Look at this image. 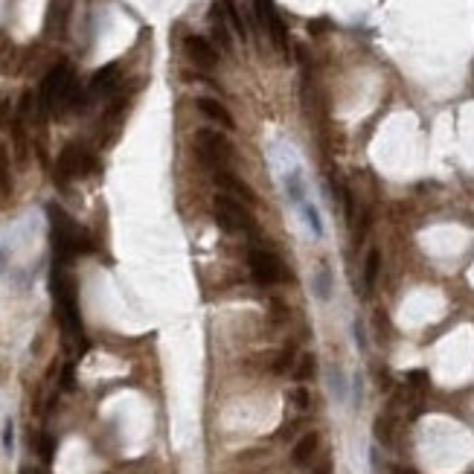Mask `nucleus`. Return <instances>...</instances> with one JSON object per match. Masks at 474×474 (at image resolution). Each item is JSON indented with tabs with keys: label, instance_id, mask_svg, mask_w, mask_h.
Here are the masks:
<instances>
[{
	"label": "nucleus",
	"instance_id": "nucleus-6",
	"mask_svg": "<svg viewBox=\"0 0 474 474\" xmlns=\"http://www.w3.org/2000/svg\"><path fill=\"white\" fill-rule=\"evenodd\" d=\"M253 18H256V26H262L274 38V44L285 53L288 50V32H285V24L280 18V12H276L274 0H253Z\"/></svg>",
	"mask_w": 474,
	"mask_h": 474
},
{
	"label": "nucleus",
	"instance_id": "nucleus-2",
	"mask_svg": "<svg viewBox=\"0 0 474 474\" xmlns=\"http://www.w3.org/2000/svg\"><path fill=\"white\" fill-rule=\"evenodd\" d=\"M53 297L58 306V323L73 340H85L81 332V312H79V297H76V283L70 280L61 268L53 271Z\"/></svg>",
	"mask_w": 474,
	"mask_h": 474
},
{
	"label": "nucleus",
	"instance_id": "nucleus-27",
	"mask_svg": "<svg viewBox=\"0 0 474 474\" xmlns=\"http://www.w3.org/2000/svg\"><path fill=\"white\" fill-rule=\"evenodd\" d=\"M21 474H38V471H32V468H21Z\"/></svg>",
	"mask_w": 474,
	"mask_h": 474
},
{
	"label": "nucleus",
	"instance_id": "nucleus-20",
	"mask_svg": "<svg viewBox=\"0 0 474 474\" xmlns=\"http://www.w3.org/2000/svg\"><path fill=\"white\" fill-rule=\"evenodd\" d=\"M288 402L294 404V407H297V411H308V407H312V396H308V390L306 387H294L291 390V393H288Z\"/></svg>",
	"mask_w": 474,
	"mask_h": 474
},
{
	"label": "nucleus",
	"instance_id": "nucleus-8",
	"mask_svg": "<svg viewBox=\"0 0 474 474\" xmlns=\"http://www.w3.org/2000/svg\"><path fill=\"white\" fill-rule=\"evenodd\" d=\"M184 50H187V56H189V61H195L198 68H204V70H212L219 64V50L210 44V38H204V35H187V41H184Z\"/></svg>",
	"mask_w": 474,
	"mask_h": 474
},
{
	"label": "nucleus",
	"instance_id": "nucleus-24",
	"mask_svg": "<svg viewBox=\"0 0 474 474\" xmlns=\"http://www.w3.org/2000/svg\"><path fill=\"white\" fill-rule=\"evenodd\" d=\"M361 375H355L352 379V407H361Z\"/></svg>",
	"mask_w": 474,
	"mask_h": 474
},
{
	"label": "nucleus",
	"instance_id": "nucleus-16",
	"mask_svg": "<svg viewBox=\"0 0 474 474\" xmlns=\"http://www.w3.org/2000/svg\"><path fill=\"white\" fill-rule=\"evenodd\" d=\"M315 372H317V355H315V352H303V355L297 358V364H294V370H291V375H294L297 381L315 379Z\"/></svg>",
	"mask_w": 474,
	"mask_h": 474
},
{
	"label": "nucleus",
	"instance_id": "nucleus-4",
	"mask_svg": "<svg viewBox=\"0 0 474 474\" xmlns=\"http://www.w3.org/2000/svg\"><path fill=\"white\" fill-rule=\"evenodd\" d=\"M195 152H198L201 163H207V166L224 169V163L233 157V143L227 140L221 132L201 128V132H195Z\"/></svg>",
	"mask_w": 474,
	"mask_h": 474
},
{
	"label": "nucleus",
	"instance_id": "nucleus-10",
	"mask_svg": "<svg viewBox=\"0 0 474 474\" xmlns=\"http://www.w3.org/2000/svg\"><path fill=\"white\" fill-rule=\"evenodd\" d=\"M317 451H320V431H308V434H303L297 443H294V448H291V463L297 466V468H303V466H308L317 457Z\"/></svg>",
	"mask_w": 474,
	"mask_h": 474
},
{
	"label": "nucleus",
	"instance_id": "nucleus-25",
	"mask_svg": "<svg viewBox=\"0 0 474 474\" xmlns=\"http://www.w3.org/2000/svg\"><path fill=\"white\" fill-rule=\"evenodd\" d=\"M312 474H332V460H323Z\"/></svg>",
	"mask_w": 474,
	"mask_h": 474
},
{
	"label": "nucleus",
	"instance_id": "nucleus-26",
	"mask_svg": "<svg viewBox=\"0 0 474 474\" xmlns=\"http://www.w3.org/2000/svg\"><path fill=\"white\" fill-rule=\"evenodd\" d=\"M6 265H9V251H6V248H0V274L6 271Z\"/></svg>",
	"mask_w": 474,
	"mask_h": 474
},
{
	"label": "nucleus",
	"instance_id": "nucleus-17",
	"mask_svg": "<svg viewBox=\"0 0 474 474\" xmlns=\"http://www.w3.org/2000/svg\"><path fill=\"white\" fill-rule=\"evenodd\" d=\"M326 379H329L332 396H335L338 402H343V399L349 396V384H347V375L340 372V367H338V364H332V367H329V372H326Z\"/></svg>",
	"mask_w": 474,
	"mask_h": 474
},
{
	"label": "nucleus",
	"instance_id": "nucleus-21",
	"mask_svg": "<svg viewBox=\"0 0 474 474\" xmlns=\"http://www.w3.org/2000/svg\"><path fill=\"white\" fill-rule=\"evenodd\" d=\"M3 451H6V454L15 451V422H12V419L3 422Z\"/></svg>",
	"mask_w": 474,
	"mask_h": 474
},
{
	"label": "nucleus",
	"instance_id": "nucleus-12",
	"mask_svg": "<svg viewBox=\"0 0 474 474\" xmlns=\"http://www.w3.org/2000/svg\"><path fill=\"white\" fill-rule=\"evenodd\" d=\"M117 76H120V64H108V68L96 70V76L90 79V88H88V93H90V96L111 93V90H113V85H117Z\"/></svg>",
	"mask_w": 474,
	"mask_h": 474
},
{
	"label": "nucleus",
	"instance_id": "nucleus-18",
	"mask_svg": "<svg viewBox=\"0 0 474 474\" xmlns=\"http://www.w3.org/2000/svg\"><path fill=\"white\" fill-rule=\"evenodd\" d=\"M372 434H375V439H379L381 445H390V443H393V416L381 413L379 419H375V425H372Z\"/></svg>",
	"mask_w": 474,
	"mask_h": 474
},
{
	"label": "nucleus",
	"instance_id": "nucleus-1",
	"mask_svg": "<svg viewBox=\"0 0 474 474\" xmlns=\"http://www.w3.org/2000/svg\"><path fill=\"white\" fill-rule=\"evenodd\" d=\"M47 216H50V227H53L56 253H58L61 259H73V256H79V253H90V251H93L90 236L81 230V227H79L61 207L50 204V207H47Z\"/></svg>",
	"mask_w": 474,
	"mask_h": 474
},
{
	"label": "nucleus",
	"instance_id": "nucleus-5",
	"mask_svg": "<svg viewBox=\"0 0 474 474\" xmlns=\"http://www.w3.org/2000/svg\"><path fill=\"white\" fill-rule=\"evenodd\" d=\"M96 157L79 143L64 145L58 163H56V172H58V181H76V177H88L90 172H96Z\"/></svg>",
	"mask_w": 474,
	"mask_h": 474
},
{
	"label": "nucleus",
	"instance_id": "nucleus-14",
	"mask_svg": "<svg viewBox=\"0 0 474 474\" xmlns=\"http://www.w3.org/2000/svg\"><path fill=\"white\" fill-rule=\"evenodd\" d=\"M12 195V160H9V145L0 143V198Z\"/></svg>",
	"mask_w": 474,
	"mask_h": 474
},
{
	"label": "nucleus",
	"instance_id": "nucleus-13",
	"mask_svg": "<svg viewBox=\"0 0 474 474\" xmlns=\"http://www.w3.org/2000/svg\"><path fill=\"white\" fill-rule=\"evenodd\" d=\"M379 274H381V251L370 248V253L364 259V288L367 291L375 288V283H379Z\"/></svg>",
	"mask_w": 474,
	"mask_h": 474
},
{
	"label": "nucleus",
	"instance_id": "nucleus-9",
	"mask_svg": "<svg viewBox=\"0 0 474 474\" xmlns=\"http://www.w3.org/2000/svg\"><path fill=\"white\" fill-rule=\"evenodd\" d=\"M216 184L224 189V195H230V198H236L239 204H248V207H256V192L242 181V177H236L233 172L227 169H216Z\"/></svg>",
	"mask_w": 474,
	"mask_h": 474
},
{
	"label": "nucleus",
	"instance_id": "nucleus-22",
	"mask_svg": "<svg viewBox=\"0 0 474 474\" xmlns=\"http://www.w3.org/2000/svg\"><path fill=\"white\" fill-rule=\"evenodd\" d=\"M352 332H355V347L361 349V352H367V347H370V343H367V332H364V323H361V320H355Z\"/></svg>",
	"mask_w": 474,
	"mask_h": 474
},
{
	"label": "nucleus",
	"instance_id": "nucleus-15",
	"mask_svg": "<svg viewBox=\"0 0 474 474\" xmlns=\"http://www.w3.org/2000/svg\"><path fill=\"white\" fill-rule=\"evenodd\" d=\"M219 6H221L224 18H227V24L233 26L236 35H239L242 41H248V32H244V21H242V12H239V6H236V0H219Z\"/></svg>",
	"mask_w": 474,
	"mask_h": 474
},
{
	"label": "nucleus",
	"instance_id": "nucleus-23",
	"mask_svg": "<svg viewBox=\"0 0 474 474\" xmlns=\"http://www.w3.org/2000/svg\"><path fill=\"white\" fill-rule=\"evenodd\" d=\"M38 451H41V457L47 463L53 460V451H56V443H53V436H41V443H38Z\"/></svg>",
	"mask_w": 474,
	"mask_h": 474
},
{
	"label": "nucleus",
	"instance_id": "nucleus-7",
	"mask_svg": "<svg viewBox=\"0 0 474 474\" xmlns=\"http://www.w3.org/2000/svg\"><path fill=\"white\" fill-rule=\"evenodd\" d=\"M248 265H251L253 280L262 283V285H276L280 280H285L283 262L274 253H268V251H251L248 253Z\"/></svg>",
	"mask_w": 474,
	"mask_h": 474
},
{
	"label": "nucleus",
	"instance_id": "nucleus-3",
	"mask_svg": "<svg viewBox=\"0 0 474 474\" xmlns=\"http://www.w3.org/2000/svg\"><path fill=\"white\" fill-rule=\"evenodd\" d=\"M212 216L216 224L224 233H242V230H253V216L248 212V207L239 204L230 195H216L212 201Z\"/></svg>",
	"mask_w": 474,
	"mask_h": 474
},
{
	"label": "nucleus",
	"instance_id": "nucleus-19",
	"mask_svg": "<svg viewBox=\"0 0 474 474\" xmlns=\"http://www.w3.org/2000/svg\"><path fill=\"white\" fill-rule=\"evenodd\" d=\"M315 291H317L320 300H329V297H332V274H329V268H320V271L315 274Z\"/></svg>",
	"mask_w": 474,
	"mask_h": 474
},
{
	"label": "nucleus",
	"instance_id": "nucleus-11",
	"mask_svg": "<svg viewBox=\"0 0 474 474\" xmlns=\"http://www.w3.org/2000/svg\"><path fill=\"white\" fill-rule=\"evenodd\" d=\"M195 108H198L207 120H212V123H219L221 128H227V132H233V128H236L233 113L227 111L219 100H212V96H198V100H195Z\"/></svg>",
	"mask_w": 474,
	"mask_h": 474
}]
</instances>
